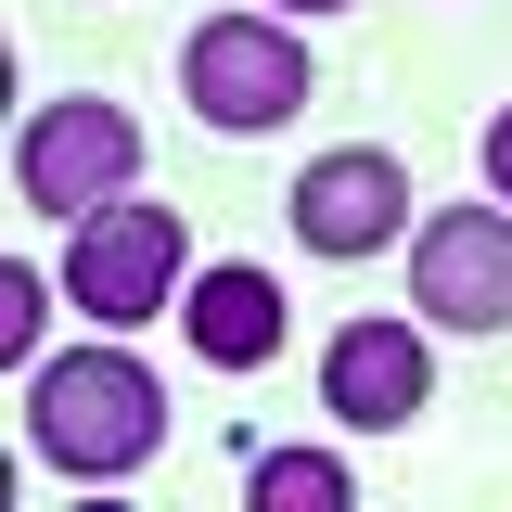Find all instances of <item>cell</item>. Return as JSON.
I'll return each mask as SVG.
<instances>
[{
	"instance_id": "obj_6",
	"label": "cell",
	"mask_w": 512,
	"mask_h": 512,
	"mask_svg": "<svg viewBox=\"0 0 512 512\" xmlns=\"http://www.w3.org/2000/svg\"><path fill=\"white\" fill-rule=\"evenodd\" d=\"M282 218H295V244H308V256H384L397 231H410V167H397L384 141L308 154V180L282 192Z\"/></svg>"
},
{
	"instance_id": "obj_4",
	"label": "cell",
	"mask_w": 512,
	"mask_h": 512,
	"mask_svg": "<svg viewBox=\"0 0 512 512\" xmlns=\"http://www.w3.org/2000/svg\"><path fill=\"white\" fill-rule=\"evenodd\" d=\"M64 295L103 320V333H141L154 308H180V218L167 205H90L77 244H64Z\"/></svg>"
},
{
	"instance_id": "obj_10",
	"label": "cell",
	"mask_w": 512,
	"mask_h": 512,
	"mask_svg": "<svg viewBox=\"0 0 512 512\" xmlns=\"http://www.w3.org/2000/svg\"><path fill=\"white\" fill-rule=\"evenodd\" d=\"M39 320H52V282H39V269H0V346H13V359L39 346Z\"/></svg>"
},
{
	"instance_id": "obj_2",
	"label": "cell",
	"mask_w": 512,
	"mask_h": 512,
	"mask_svg": "<svg viewBox=\"0 0 512 512\" xmlns=\"http://www.w3.org/2000/svg\"><path fill=\"white\" fill-rule=\"evenodd\" d=\"M180 90L205 128H231V141H256V128H282L295 103H308V39L282 26V13H205L180 39Z\"/></svg>"
},
{
	"instance_id": "obj_1",
	"label": "cell",
	"mask_w": 512,
	"mask_h": 512,
	"mask_svg": "<svg viewBox=\"0 0 512 512\" xmlns=\"http://www.w3.org/2000/svg\"><path fill=\"white\" fill-rule=\"evenodd\" d=\"M26 436H39V461H52V474H77V487L141 474V461L167 448V384L141 372L116 333H90V346L39 359V384H26Z\"/></svg>"
},
{
	"instance_id": "obj_11",
	"label": "cell",
	"mask_w": 512,
	"mask_h": 512,
	"mask_svg": "<svg viewBox=\"0 0 512 512\" xmlns=\"http://www.w3.org/2000/svg\"><path fill=\"white\" fill-rule=\"evenodd\" d=\"M487 192H500V205H512V103H500V116H487Z\"/></svg>"
},
{
	"instance_id": "obj_9",
	"label": "cell",
	"mask_w": 512,
	"mask_h": 512,
	"mask_svg": "<svg viewBox=\"0 0 512 512\" xmlns=\"http://www.w3.org/2000/svg\"><path fill=\"white\" fill-rule=\"evenodd\" d=\"M256 512H346L359 500V474H346V461H333V448H256Z\"/></svg>"
},
{
	"instance_id": "obj_8",
	"label": "cell",
	"mask_w": 512,
	"mask_h": 512,
	"mask_svg": "<svg viewBox=\"0 0 512 512\" xmlns=\"http://www.w3.org/2000/svg\"><path fill=\"white\" fill-rule=\"evenodd\" d=\"M180 333H192L205 372H269V359H282V282H269L256 256H218L180 295Z\"/></svg>"
},
{
	"instance_id": "obj_12",
	"label": "cell",
	"mask_w": 512,
	"mask_h": 512,
	"mask_svg": "<svg viewBox=\"0 0 512 512\" xmlns=\"http://www.w3.org/2000/svg\"><path fill=\"white\" fill-rule=\"evenodd\" d=\"M269 13H346V0H269Z\"/></svg>"
},
{
	"instance_id": "obj_5",
	"label": "cell",
	"mask_w": 512,
	"mask_h": 512,
	"mask_svg": "<svg viewBox=\"0 0 512 512\" xmlns=\"http://www.w3.org/2000/svg\"><path fill=\"white\" fill-rule=\"evenodd\" d=\"M410 308L436 333H512V205H436L410 231Z\"/></svg>"
},
{
	"instance_id": "obj_7",
	"label": "cell",
	"mask_w": 512,
	"mask_h": 512,
	"mask_svg": "<svg viewBox=\"0 0 512 512\" xmlns=\"http://www.w3.org/2000/svg\"><path fill=\"white\" fill-rule=\"evenodd\" d=\"M320 410L333 423H359V436H397L410 410H436V346H423V320H346L333 346H320Z\"/></svg>"
},
{
	"instance_id": "obj_3",
	"label": "cell",
	"mask_w": 512,
	"mask_h": 512,
	"mask_svg": "<svg viewBox=\"0 0 512 512\" xmlns=\"http://www.w3.org/2000/svg\"><path fill=\"white\" fill-rule=\"evenodd\" d=\"M141 180V128H128V103H103V90H64V103H39L26 116V141H13V192L39 205V218H90V205H116V192Z\"/></svg>"
}]
</instances>
